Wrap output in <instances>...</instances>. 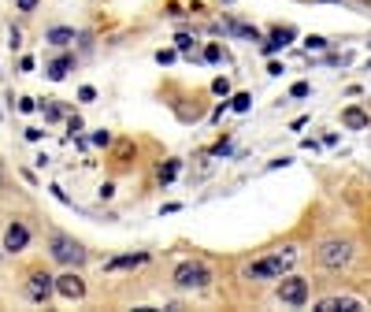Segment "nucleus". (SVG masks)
Wrapping results in <instances>:
<instances>
[{"label": "nucleus", "mask_w": 371, "mask_h": 312, "mask_svg": "<svg viewBox=\"0 0 371 312\" xmlns=\"http://www.w3.org/2000/svg\"><path fill=\"white\" fill-rule=\"evenodd\" d=\"M294 260H297V249H278V253H268V256H260L253 260V264L245 268V279H282L289 268H294Z\"/></svg>", "instance_id": "1"}, {"label": "nucleus", "mask_w": 371, "mask_h": 312, "mask_svg": "<svg viewBox=\"0 0 371 312\" xmlns=\"http://www.w3.org/2000/svg\"><path fill=\"white\" fill-rule=\"evenodd\" d=\"M48 253H52V260H60V264H67V268L86 264V249H82L74 238H67V234H52Z\"/></svg>", "instance_id": "2"}, {"label": "nucleus", "mask_w": 371, "mask_h": 312, "mask_svg": "<svg viewBox=\"0 0 371 312\" xmlns=\"http://www.w3.org/2000/svg\"><path fill=\"white\" fill-rule=\"evenodd\" d=\"M175 282L182 286V290H204V286L211 282V271L201 264V260H186V264L175 268Z\"/></svg>", "instance_id": "3"}, {"label": "nucleus", "mask_w": 371, "mask_h": 312, "mask_svg": "<svg viewBox=\"0 0 371 312\" xmlns=\"http://www.w3.org/2000/svg\"><path fill=\"white\" fill-rule=\"evenodd\" d=\"M349 260H353V245H349V242H338V238H334V242H323V245H320V264H323V268L341 271Z\"/></svg>", "instance_id": "4"}, {"label": "nucleus", "mask_w": 371, "mask_h": 312, "mask_svg": "<svg viewBox=\"0 0 371 312\" xmlns=\"http://www.w3.org/2000/svg\"><path fill=\"white\" fill-rule=\"evenodd\" d=\"M52 294H56V275H48V271H34V275L26 279V297H30V301L45 305Z\"/></svg>", "instance_id": "5"}, {"label": "nucleus", "mask_w": 371, "mask_h": 312, "mask_svg": "<svg viewBox=\"0 0 371 312\" xmlns=\"http://www.w3.org/2000/svg\"><path fill=\"white\" fill-rule=\"evenodd\" d=\"M278 301H282V305H304V301H308V279L286 275L282 282H278Z\"/></svg>", "instance_id": "6"}, {"label": "nucleus", "mask_w": 371, "mask_h": 312, "mask_svg": "<svg viewBox=\"0 0 371 312\" xmlns=\"http://www.w3.org/2000/svg\"><path fill=\"white\" fill-rule=\"evenodd\" d=\"M26 245H30V230H26V223H8L4 230V253H22Z\"/></svg>", "instance_id": "7"}, {"label": "nucleus", "mask_w": 371, "mask_h": 312, "mask_svg": "<svg viewBox=\"0 0 371 312\" xmlns=\"http://www.w3.org/2000/svg\"><path fill=\"white\" fill-rule=\"evenodd\" d=\"M56 294L67 297V301H78V297L86 294V282L74 275V271H63V275H56Z\"/></svg>", "instance_id": "8"}, {"label": "nucleus", "mask_w": 371, "mask_h": 312, "mask_svg": "<svg viewBox=\"0 0 371 312\" xmlns=\"http://www.w3.org/2000/svg\"><path fill=\"white\" fill-rule=\"evenodd\" d=\"M364 305L356 301V297H323L320 305H315V312H360Z\"/></svg>", "instance_id": "9"}, {"label": "nucleus", "mask_w": 371, "mask_h": 312, "mask_svg": "<svg viewBox=\"0 0 371 312\" xmlns=\"http://www.w3.org/2000/svg\"><path fill=\"white\" fill-rule=\"evenodd\" d=\"M289 41H294V30H289V26H275L271 41H263V52H278V48H286Z\"/></svg>", "instance_id": "10"}, {"label": "nucleus", "mask_w": 371, "mask_h": 312, "mask_svg": "<svg viewBox=\"0 0 371 312\" xmlns=\"http://www.w3.org/2000/svg\"><path fill=\"white\" fill-rule=\"evenodd\" d=\"M145 260H149L145 253H126V256H112L104 268H108V271H119V268H138V264H145Z\"/></svg>", "instance_id": "11"}, {"label": "nucleus", "mask_w": 371, "mask_h": 312, "mask_svg": "<svg viewBox=\"0 0 371 312\" xmlns=\"http://www.w3.org/2000/svg\"><path fill=\"white\" fill-rule=\"evenodd\" d=\"M341 123H346L349 130H367V112H360V108H346V112H341Z\"/></svg>", "instance_id": "12"}, {"label": "nucleus", "mask_w": 371, "mask_h": 312, "mask_svg": "<svg viewBox=\"0 0 371 312\" xmlns=\"http://www.w3.org/2000/svg\"><path fill=\"white\" fill-rule=\"evenodd\" d=\"M45 41H52V45H71L74 41V30H71V26H56V30L45 34Z\"/></svg>", "instance_id": "13"}, {"label": "nucleus", "mask_w": 371, "mask_h": 312, "mask_svg": "<svg viewBox=\"0 0 371 312\" xmlns=\"http://www.w3.org/2000/svg\"><path fill=\"white\" fill-rule=\"evenodd\" d=\"M71 63H74L71 56H60V60H56V63H52V67H48V78H52V82H60V78L71 71Z\"/></svg>", "instance_id": "14"}, {"label": "nucleus", "mask_w": 371, "mask_h": 312, "mask_svg": "<svg viewBox=\"0 0 371 312\" xmlns=\"http://www.w3.org/2000/svg\"><path fill=\"white\" fill-rule=\"evenodd\" d=\"M227 30L237 34V37H253V41H260V34L253 30V26H245V22H234V19H230V22H227Z\"/></svg>", "instance_id": "15"}, {"label": "nucleus", "mask_w": 371, "mask_h": 312, "mask_svg": "<svg viewBox=\"0 0 371 312\" xmlns=\"http://www.w3.org/2000/svg\"><path fill=\"white\" fill-rule=\"evenodd\" d=\"M249 104H253V97H249V93H237V97L230 100V108H234V112H249Z\"/></svg>", "instance_id": "16"}, {"label": "nucleus", "mask_w": 371, "mask_h": 312, "mask_svg": "<svg viewBox=\"0 0 371 312\" xmlns=\"http://www.w3.org/2000/svg\"><path fill=\"white\" fill-rule=\"evenodd\" d=\"M175 175H178V160H171L167 167H160V182H171Z\"/></svg>", "instance_id": "17"}, {"label": "nucleus", "mask_w": 371, "mask_h": 312, "mask_svg": "<svg viewBox=\"0 0 371 312\" xmlns=\"http://www.w3.org/2000/svg\"><path fill=\"white\" fill-rule=\"evenodd\" d=\"M304 48H327V37H320V34H308V37H304Z\"/></svg>", "instance_id": "18"}, {"label": "nucleus", "mask_w": 371, "mask_h": 312, "mask_svg": "<svg viewBox=\"0 0 371 312\" xmlns=\"http://www.w3.org/2000/svg\"><path fill=\"white\" fill-rule=\"evenodd\" d=\"M204 60H208V63H219V60H223V48H219V45H208V48H204Z\"/></svg>", "instance_id": "19"}, {"label": "nucleus", "mask_w": 371, "mask_h": 312, "mask_svg": "<svg viewBox=\"0 0 371 312\" xmlns=\"http://www.w3.org/2000/svg\"><path fill=\"white\" fill-rule=\"evenodd\" d=\"M78 100H97V89H93V86H82V89H78Z\"/></svg>", "instance_id": "20"}, {"label": "nucleus", "mask_w": 371, "mask_h": 312, "mask_svg": "<svg viewBox=\"0 0 371 312\" xmlns=\"http://www.w3.org/2000/svg\"><path fill=\"white\" fill-rule=\"evenodd\" d=\"M175 41H178V52H190V48H193V37H190V34H178Z\"/></svg>", "instance_id": "21"}, {"label": "nucleus", "mask_w": 371, "mask_h": 312, "mask_svg": "<svg viewBox=\"0 0 371 312\" xmlns=\"http://www.w3.org/2000/svg\"><path fill=\"white\" fill-rule=\"evenodd\" d=\"M308 82H294V89H289V93H294V97H308Z\"/></svg>", "instance_id": "22"}, {"label": "nucleus", "mask_w": 371, "mask_h": 312, "mask_svg": "<svg viewBox=\"0 0 371 312\" xmlns=\"http://www.w3.org/2000/svg\"><path fill=\"white\" fill-rule=\"evenodd\" d=\"M211 89H216V93H230V82H227V78H216V82H211Z\"/></svg>", "instance_id": "23"}, {"label": "nucleus", "mask_w": 371, "mask_h": 312, "mask_svg": "<svg viewBox=\"0 0 371 312\" xmlns=\"http://www.w3.org/2000/svg\"><path fill=\"white\" fill-rule=\"evenodd\" d=\"M175 56H178V52H171V48H167V52H164V48L156 52V60H160V63H175Z\"/></svg>", "instance_id": "24"}, {"label": "nucleus", "mask_w": 371, "mask_h": 312, "mask_svg": "<svg viewBox=\"0 0 371 312\" xmlns=\"http://www.w3.org/2000/svg\"><path fill=\"white\" fill-rule=\"evenodd\" d=\"M93 141H97V145H108L112 134H108V130H97V134H93Z\"/></svg>", "instance_id": "25"}, {"label": "nucleus", "mask_w": 371, "mask_h": 312, "mask_svg": "<svg viewBox=\"0 0 371 312\" xmlns=\"http://www.w3.org/2000/svg\"><path fill=\"white\" fill-rule=\"evenodd\" d=\"M34 108H37V104H34L30 97H22V100H19V112H34Z\"/></svg>", "instance_id": "26"}, {"label": "nucleus", "mask_w": 371, "mask_h": 312, "mask_svg": "<svg viewBox=\"0 0 371 312\" xmlns=\"http://www.w3.org/2000/svg\"><path fill=\"white\" fill-rule=\"evenodd\" d=\"M15 4H19V11H34L37 0H15Z\"/></svg>", "instance_id": "27"}]
</instances>
